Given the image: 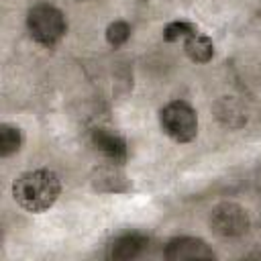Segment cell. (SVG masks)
Masks as SVG:
<instances>
[{"mask_svg": "<svg viewBox=\"0 0 261 261\" xmlns=\"http://www.w3.org/2000/svg\"><path fill=\"white\" fill-rule=\"evenodd\" d=\"M27 27L37 43L45 47H53L65 35V16L59 8L51 4H37L29 10Z\"/></svg>", "mask_w": 261, "mask_h": 261, "instance_id": "2", "label": "cell"}, {"mask_svg": "<svg viewBox=\"0 0 261 261\" xmlns=\"http://www.w3.org/2000/svg\"><path fill=\"white\" fill-rule=\"evenodd\" d=\"M159 120L165 135H169L177 143H188L198 133V116L194 108L179 100L169 102L165 108H161Z\"/></svg>", "mask_w": 261, "mask_h": 261, "instance_id": "3", "label": "cell"}, {"mask_svg": "<svg viewBox=\"0 0 261 261\" xmlns=\"http://www.w3.org/2000/svg\"><path fill=\"white\" fill-rule=\"evenodd\" d=\"M130 37V27L124 20H116L106 29V41L112 47H120L122 43H126Z\"/></svg>", "mask_w": 261, "mask_h": 261, "instance_id": "11", "label": "cell"}, {"mask_svg": "<svg viewBox=\"0 0 261 261\" xmlns=\"http://www.w3.org/2000/svg\"><path fill=\"white\" fill-rule=\"evenodd\" d=\"M20 143H22V137H20V130L16 126H12V124L0 126V153H2V157L16 153L20 149Z\"/></svg>", "mask_w": 261, "mask_h": 261, "instance_id": "9", "label": "cell"}, {"mask_svg": "<svg viewBox=\"0 0 261 261\" xmlns=\"http://www.w3.org/2000/svg\"><path fill=\"white\" fill-rule=\"evenodd\" d=\"M184 49L188 53V57L196 63H206L212 59L214 55V45L212 41L206 37V35H200V33H194L192 37L186 39L184 43Z\"/></svg>", "mask_w": 261, "mask_h": 261, "instance_id": "8", "label": "cell"}, {"mask_svg": "<svg viewBox=\"0 0 261 261\" xmlns=\"http://www.w3.org/2000/svg\"><path fill=\"white\" fill-rule=\"evenodd\" d=\"M61 194V181L51 169H33L20 173L12 184L14 200L29 212H43L55 204Z\"/></svg>", "mask_w": 261, "mask_h": 261, "instance_id": "1", "label": "cell"}, {"mask_svg": "<svg viewBox=\"0 0 261 261\" xmlns=\"http://www.w3.org/2000/svg\"><path fill=\"white\" fill-rule=\"evenodd\" d=\"M210 226L218 237L234 239L241 237L249 228V216L245 208L232 202H222L212 208L210 212Z\"/></svg>", "mask_w": 261, "mask_h": 261, "instance_id": "4", "label": "cell"}, {"mask_svg": "<svg viewBox=\"0 0 261 261\" xmlns=\"http://www.w3.org/2000/svg\"><path fill=\"white\" fill-rule=\"evenodd\" d=\"M165 257L171 261H188V259H212L214 253L202 239L177 237L167 243Z\"/></svg>", "mask_w": 261, "mask_h": 261, "instance_id": "5", "label": "cell"}, {"mask_svg": "<svg viewBox=\"0 0 261 261\" xmlns=\"http://www.w3.org/2000/svg\"><path fill=\"white\" fill-rule=\"evenodd\" d=\"M194 33H198V29L192 24V22H186V20H175V22H169L165 29H163V37L165 41H179V39H188L192 37Z\"/></svg>", "mask_w": 261, "mask_h": 261, "instance_id": "10", "label": "cell"}, {"mask_svg": "<svg viewBox=\"0 0 261 261\" xmlns=\"http://www.w3.org/2000/svg\"><path fill=\"white\" fill-rule=\"evenodd\" d=\"M92 141L100 153H104L112 161H124L126 159V143L120 135L108 130V128H96L92 133Z\"/></svg>", "mask_w": 261, "mask_h": 261, "instance_id": "6", "label": "cell"}, {"mask_svg": "<svg viewBox=\"0 0 261 261\" xmlns=\"http://www.w3.org/2000/svg\"><path fill=\"white\" fill-rule=\"evenodd\" d=\"M147 245V239L139 232H126L122 237H118L114 243H112V249H110V257L112 259H135Z\"/></svg>", "mask_w": 261, "mask_h": 261, "instance_id": "7", "label": "cell"}]
</instances>
